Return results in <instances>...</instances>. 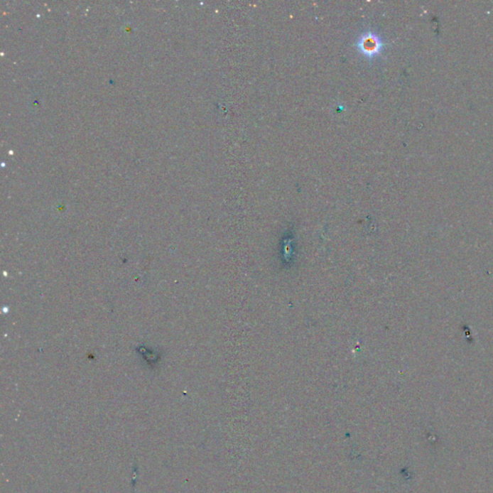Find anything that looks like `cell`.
<instances>
[{"mask_svg": "<svg viewBox=\"0 0 493 493\" xmlns=\"http://www.w3.org/2000/svg\"><path fill=\"white\" fill-rule=\"evenodd\" d=\"M364 47L367 51H370V53H376V48H379L378 40L373 39V38H370V40H368V42H365L364 43Z\"/></svg>", "mask_w": 493, "mask_h": 493, "instance_id": "1", "label": "cell"}]
</instances>
